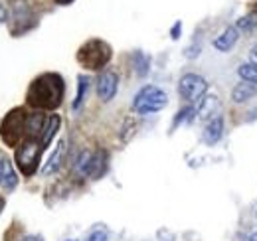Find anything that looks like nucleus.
<instances>
[{
  "label": "nucleus",
  "mask_w": 257,
  "mask_h": 241,
  "mask_svg": "<svg viewBox=\"0 0 257 241\" xmlns=\"http://www.w3.org/2000/svg\"><path fill=\"white\" fill-rule=\"evenodd\" d=\"M65 95L64 77L60 73H42L26 91V103L36 111H56Z\"/></svg>",
  "instance_id": "nucleus-1"
},
{
  "label": "nucleus",
  "mask_w": 257,
  "mask_h": 241,
  "mask_svg": "<svg viewBox=\"0 0 257 241\" xmlns=\"http://www.w3.org/2000/svg\"><path fill=\"white\" fill-rule=\"evenodd\" d=\"M77 63L83 67V69H89V71H101L109 61L113 58V48L105 42V40H99V38H91L87 40L79 50H77Z\"/></svg>",
  "instance_id": "nucleus-2"
},
{
  "label": "nucleus",
  "mask_w": 257,
  "mask_h": 241,
  "mask_svg": "<svg viewBox=\"0 0 257 241\" xmlns=\"http://www.w3.org/2000/svg\"><path fill=\"white\" fill-rule=\"evenodd\" d=\"M26 123H28V113L22 107L8 111L0 123V141L10 149L20 147V143L26 139Z\"/></svg>",
  "instance_id": "nucleus-3"
},
{
  "label": "nucleus",
  "mask_w": 257,
  "mask_h": 241,
  "mask_svg": "<svg viewBox=\"0 0 257 241\" xmlns=\"http://www.w3.org/2000/svg\"><path fill=\"white\" fill-rule=\"evenodd\" d=\"M168 95L157 85H145L133 99V111L139 115H153L166 107Z\"/></svg>",
  "instance_id": "nucleus-4"
},
{
  "label": "nucleus",
  "mask_w": 257,
  "mask_h": 241,
  "mask_svg": "<svg viewBox=\"0 0 257 241\" xmlns=\"http://www.w3.org/2000/svg\"><path fill=\"white\" fill-rule=\"evenodd\" d=\"M42 152H44V147H42V143L36 141V139H24V141L20 143V147H16L14 158H16V164H18L20 172H22L26 178H30V176L36 174Z\"/></svg>",
  "instance_id": "nucleus-5"
},
{
  "label": "nucleus",
  "mask_w": 257,
  "mask_h": 241,
  "mask_svg": "<svg viewBox=\"0 0 257 241\" xmlns=\"http://www.w3.org/2000/svg\"><path fill=\"white\" fill-rule=\"evenodd\" d=\"M36 26V16L28 2L24 0H14L12 4V16H10V32L14 36H20L24 32Z\"/></svg>",
  "instance_id": "nucleus-6"
},
{
  "label": "nucleus",
  "mask_w": 257,
  "mask_h": 241,
  "mask_svg": "<svg viewBox=\"0 0 257 241\" xmlns=\"http://www.w3.org/2000/svg\"><path fill=\"white\" fill-rule=\"evenodd\" d=\"M208 91V83L202 75L198 73H186L180 77V83H178V95L188 101V103H198Z\"/></svg>",
  "instance_id": "nucleus-7"
},
{
  "label": "nucleus",
  "mask_w": 257,
  "mask_h": 241,
  "mask_svg": "<svg viewBox=\"0 0 257 241\" xmlns=\"http://www.w3.org/2000/svg\"><path fill=\"white\" fill-rule=\"evenodd\" d=\"M119 89V75L111 69H105L99 77H97V95L103 103H109Z\"/></svg>",
  "instance_id": "nucleus-8"
},
{
  "label": "nucleus",
  "mask_w": 257,
  "mask_h": 241,
  "mask_svg": "<svg viewBox=\"0 0 257 241\" xmlns=\"http://www.w3.org/2000/svg\"><path fill=\"white\" fill-rule=\"evenodd\" d=\"M220 97L218 95H204L200 101H198V107H196V117L200 120H212L218 117L220 113Z\"/></svg>",
  "instance_id": "nucleus-9"
},
{
  "label": "nucleus",
  "mask_w": 257,
  "mask_h": 241,
  "mask_svg": "<svg viewBox=\"0 0 257 241\" xmlns=\"http://www.w3.org/2000/svg\"><path fill=\"white\" fill-rule=\"evenodd\" d=\"M93 164H95V152L91 151H81L79 156L73 162V172L81 178H91L93 174Z\"/></svg>",
  "instance_id": "nucleus-10"
},
{
  "label": "nucleus",
  "mask_w": 257,
  "mask_h": 241,
  "mask_svg": "<svg viewBox=\"0 0 257 241\" xmlns=\"http://www.w3.org/2000/svg\"><path fill=\"white\" fill-rule=\"evenodd\" d=\"M0 186L6 192H12L18 186V176L10 158H0Z\"/></svg>",
  "instance_id": "nucleus-11"
},
{
  "label": "nucleus",
  "mask_w": 257,
  "mask_h": 241,
  "mask_svg": "<svg viewBox=\"0 0 257 241\" xmlns=\"http://www.w3.org/2000/svg\"><path fill=\"white\" fill-rule=\"evenodd\" d=\"M237 40H239V30L235 28V26H227L216 40H214V48L218 50V52H229L235 44H237Z\"/></svg>",
  "instance_id": "nucleus-12"
},
{
  "label": "nucleus",
  "mask_w": 257,
  "mask_h": 241,
  "mask_svg": "<svg viewBox=\"0 0 257 241\" xmlns=\"http://www.w3.org/2000/svg\"><path fill=\"white\" fill-rule=\"evenodd\" d=\"M64 156H65V141H60L58 147H56V151H54V154L50 156V160H48L46 166L42 168V174H44V176L56 174V172L60 170L62 162H64Z\"/></svg>",
  "instance_id": "nucleus-13"
},
{
  "label": "nucleus",
  "mask_w": 257,
  "mask_h": 241,
  "mask_svg": "<svg viewBox=\"0 0 257 241\" xmlns=\"http://www.w3.org/2000/svg\"><path fill=\"white\" fill-rule=\"evenodd\" d=\"M222 135H224V119L222 117H216V119H212L208 123L206 131H204V143L212 147V145L220 143Z\"/></svg>",
  "instance_id": "nucleus-14"
},
{
  "label": "nucleus",
  "mask_w": 257,
  "mask_h": 241,
  "mask_svg": "<svg viewBox=\"0 0 257 241\" xmlns=\"http://www.w3.org/2000/svg\"><path fill=\"white\" fill-rule=\"evenodd\" d=\"M255 95H257V85L245 83V81L237 83V85L231 89V99H233V103H245V101H249V99L255 97Z\"/></svg>",
  "instance_id": "nucleus-15"
},
{
  "label": "nucleus",
  "mask_w": 257,
  "mask_h": 241,
  "mask_svg": "<svg viewBox=\"0 0 257 241\" xmlns=\"http://www.w3.org/2000/svg\"><path fill=\"white\" fill-rule=\"evenodd\" d=\"M60 125H62L60 115H52V117L48 119V123H46V129H44V135H42V139H40V143H42V147H44V149H46V147L52 143V139H54V135L58 133Z\"/></svg>",
  "instance_id": "nucleus-16"
},
{
  "label": "nucleus",
  "mask_w": 257,
  "mask_h": 241,
  "mask_svg": "<svg viewBox=\"0 0 257 241\" xmlns=\"http://www.w3.org/2000/svg\"><path fill=\"white\" fill-rule=\"evenodd\" d=\"M87 89H89V79L87 77H83V75H79L77 77V95H75V99H73V111H79V107L83 105V101H85V95H87Z\"/></svg>",
  "instance_id": "nucleus-17"
},
{
  "label": "nucleus",
  "mask_w": 257,
  "mask_h": 241,
  "mask_svg": "<svg viewBox=\"0 0 257 241\" xmlns=\"http://www.w3.org/2000/svg\"><path fill=\"white\" fill-rule=\"evenodd\" d=\"M237 75L241 77V81L257 85V65H253V63H241L237 67Z\"/></svg>",
  "instance_id": "nucleus-18"
},
{
  "label": "nucleus",
  "mask_w": 257,
  "mask_h": 241,
  "mask_svg": "<svg viewBox=\"0 0 257 241\" xmlns=\"http://www.w3.org/2000/svg\"><path fill=\"white\" fill-rule=\"evenodd\" d=\"M257 26V12H249L247 16H241L239 20H237V24H235V28L241 32H253Z\"/></svg>",
  "instance_id": "nucleus-19"
},
{
  "label": "nucleus",
  "mask_w": 257,
  "mask_h": 241,
  "mask_svg": "<svg viewBox=\"0 0 257 241\" xmlns=\"http://www.w3.org/2000/svg\"><path fill=\"white\" fill-rule=\"evenodd\" d=\"M149 67H151V60L143 52H137L135 54V71H137V75L145 77L149 73Z\"/></svg>",
  "instance_id": "nucleus-20"
},
{
  "label": "nucleus",
  "mask_w": 257,
  "mask_h": 241,
  "mask_svg": "<svg viewBox=\"0 0 257 241\" xmlns=\"http://www.w3.org/2000/svg\"><path fill=\"white\" fill-rule=\"evenodd\" d=\"M194 115H196V109H194V107H184L182 111H178V115H176V119H174V127H178L180 123L190 120Z\"/></svg>",
  "instance_id": "nucleus-21"
},
{
  "label": "nucleus",
  "mask_w": 257,
  "mask_h": 241,
  "mask_svg": "<svg viewBox=\"0 0 257 241\" xmlns=\"http://www.w3.org/2000/svg\"><path fill=\"white\" fill-rule=\"evenodd\" d=\"M85 241H107V233H105L103 229H93V231L87 235Z\"/></svg>",
  "instance_id": "nucleus-22"
},
{
  "label": "nucleus",
  "mask_w": 257,
  "mask_h": 241,
  "mask_svg": "<svg viewBox=\"0 0 257 241\" xmlns=\"http://www.w3.org/2000/svg\"><path fill=\"white\" fill-rule=\"evenodd\" d=\"M249 63H253V65H257V44L249 50Z\"/></svg>",
  "instance_id": "nucleus-23"
},
{
  "label": "nucleus",
  "mask_w": 257,
  "mask_h": 241,
  "mask_svg": "<svg viewBox=\"0 0 257 241\" xmlns=\"http://www.w3.org/2000/svg\"><path fill=\"white\" fill-rule=\"evenodd\" d=\"M180 28H182V24H180V22H176V24H174V28H172V32H170V34H172V40H178Z\"/></svg>",
  "instance_id": "nucleus-24"
},
{
  "label": "nucleus",
  "mask_w": 257,
  "mask_h": 241,
  "mask_svg": "<svg viewBox=\"0 0 257 241\" xmlns=\"http://www.w3.org/2000/svg\"><path fill=\"white\" fill-rule=\"evenodd\" d=\"M6 20H8V12H6V8L0 4V24H2V22H6Z\"/></svg>",
  "instance_id": "nucleus-25"
},
{
  "label": "nucleus",
  "mask_w": 257,
  "mask_h": 241,
  "mask_svg": "<svg viewBox=\"0 0 257 241\" xmlns=\"http://www.w3.org/2000/svg\"><path fill=\"white\" fill-rule=\"evenodd\" d=\"M20 241H42V237H38V235H26L24 239H20Z\"/></svg>",
  "instance_id": "nucleus-26"
},
{
  "label": "nucleus",
  "mask_w": 257,
  "mask_h": 241,
  "mask_svg": "<svg viewBox=\"0 0 257 241\" xmlns=\"http://www.w3.org/2000/svg\"><path fill=\"white\" fill-rule=\"evenodd\" d=\"M56 4H62V6H67V4H71L73 0H54Z\"/></svg>",
  "instance_id": "nucleus-27"
},
{
  "label": "nucleus",
  "mask_w": 257,
  "mask_h": 241,
  "mask_svg": "<svg viewBox=\"0 0 257 241\" xmlns=\"http://www.w3.org/2000/svg\"><path fill=\"white\" fill-rule=\"evenodd\" d=\"M247 241H257V231H253V233L249 235V239H247Z\"/></svg>",
  "instance_id": "nucleus-28"
},
{
  "label": "nucleus",
  "mask_w": 257,
  "mask_h": 241,
  "mask_svg": "<svg viewBox=\"0 0 257 241\" xmlns=\"http://www.w3.org/2000/svg\"><path fill=\"white\" fill-rule=\"evenodd\" d=\"M2 208H4V198H0V211H2Z\"/></svg>",
  "instance_id": "nucleus-29"
},
{
  "label": "nucleus",
  "mask_w": 257,
  "mask_h": 241,
  "mask_svg": "<svg viewBox=\"0 0 257 241\" xmlns=\"http://www.w3.org/2000/svg\"><path fill=\"white\" fill-rule=\"evenodd\" d=\"M65 241H73V239H65Z\"/></svg>",
  "instance_id": "nucleus-30"
}]
</instances>
